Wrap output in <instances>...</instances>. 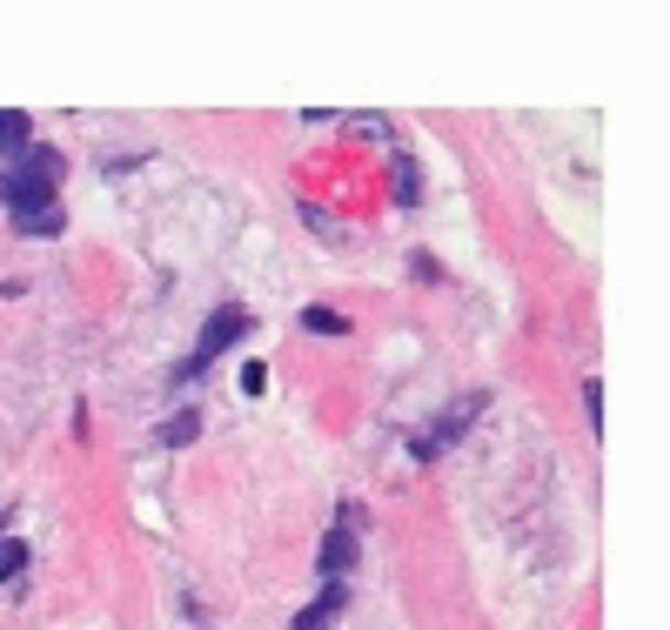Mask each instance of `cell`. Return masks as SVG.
Masks as SVG:
<instances>
[{
	"label": "cell",
	"instance_id": "obj_1",
	"mask_svg": "<svg viewBox=\"0 0 670 630\" xmlns=\"http://www.w3.org/2000/svg\"><path fill=\"white\" fill-rule=\"evenodd\" d=\"M54 182H61V154L54 148H34L28 161H14L8 174H0V202L14 209V222L47 215L54 209Z\"/></svg>",
	"mask_w": 670,
	"mask_h": 630
},
{
	"label": "cell",
	"instance_id": "obj_2",
	"mask_svg": "<svg viewBox=\"0 0 670 630\" xmlns=\"http://www.w3.org/2000/svg\"><path fill=\"white\" fill-rule=\"evenodd\" d=\"M241 335H248V316H241V309H215V316L202 322V342H195V355L182 363V383H188V376H202V370L215 363V355H221L228 342H241Z\"/></svg>",
	"mask_w": 670,
	"mask_h": 630
},
{
	"label": "cell",
	"instance_id": "obj_3",
	"mask_svg": "<svg viewBox=\"0 0 670 630\" xmlns=\"http://www.w3.org/2000/svg\"><path fill=\"white\" fill-rule=\"evenodd\" d=\"M315 570H322L328 584H343V577L356 570V530H328V536H322V557H315Z\"/></svg>",
	"mask_w": 670,
	"mask_h": 630
},
{
	"label": "cell",
	"instance_id": "obj_4",
	"mask_svg": "<svg viewBox=\"0 0 670 630\" xmlns=\"http://www.w3.org/2000/svg\"><path fill=\"white\" fill-rule=\"evenodd\" d=\"M343 604H349V597H343V584H328V590H322V597L295 617V630H328V617H343Z\"/></svg>",
	"mask_w": 670,
	"mask_h": 630
},
{
	"label": "cell",
	"instance_id": "obj_5",
	"mask_svg": "<svg viewBox=\"0 0 670 630\" xmlns=\"http://www.w3.org/2000/svg\"><path fill=\"white\" fill-rule=\"evenodd\" d=\"M28 141H34V121L21 108H0V154H28Z\"/></svg>",
	"mask_w": 670,
	"mask_h": 630
},
{
	"label": "cell",
	"instance_id": "obj_6",
	"mask_svg": "<svg viewBox=\"0 0 670 630\" xmlns=\"http://www.w3.org/2000/svg\"><path fill=\"white\" fill-rule=\"evenodd\" d=\"M302 329H309V335H349V316H335V309H302Z\"/></svg>",
	"mask_w": 670,
	"mask_h": 630
},
{
	"label": "cell",
	"instance_id": "obj_7",
	"mask_svg": "<svg viewBox=\"0 0 670 630\" xmlns=\"http://www.w3.org/2000/svg\"><path fill=\"white\" fill-rule=\"evenodd\" d=\"M188 436H195V409H182V416L161 423V442H188Z\"/></svg>",
	"mask_w": 670,
	"mask_h": 630
},
{
	"label": "cell",
	"instance_id": "obj_8",
	"mask_svg": "<svg viewBox=\"0 0 670 630\" xmlns=\"http://www.w3.org/2000/svg\"><path fill=\"white\" fill-rule=\"evenodd\" d=\"M21 564H28V544L14 536V544H0V577H21Z\"/></svg>",
	"mask_w": 670,
	"mask_h": 630
},
{
	"label": "cell",
	"instance_id": "obj_9",
	"mask_svg": "<svg viewBox=\"0 0 670 630\" xmlns=\"http://www.w3.org/2000/svg\"><path fill=\"white\" fill-rule=\"evenodd\" d=\"M21 228H28V235H61V209H47V215H28Z\"/></svg>",
	"mask_w": 670,
	"mask_h": 630
},
{
	"label": "cell",
	"instance_id": "obj_10",
	"mask_svg": "<svg viewBox=\"0 0 670 630\" xmlns=\"http://www.w3.org/2000/svg\"><path fill=\"white\" fill-rule=\"evenodd\" d=\"M396 202H402V209H409V202H415V168H409V161H402V168H396Z\"/></svg>",
	"mask_w": 670,
	"mask_h": 630
},
{
	"label": "cell",
	"instance_id": "obj_11",
	"mask_svg": "<svg viewBox=\"0 0 670 630\" xmlns=\"http://www.w3.org/2000/svg\"><path fill=\"white\" fill-rule=\"evenodd\" d=\"M241 389H248V396H262V389H269V370H262V363H248V370H241Z\"/></svg>",
	"mask_w": 670,
	"mask_h": 630
}]
</instances>
